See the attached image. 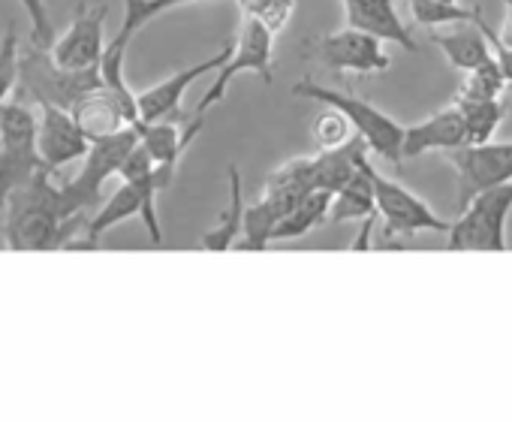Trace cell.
Listing matches in <instances>:
<instances>
[{"mask_svg": "<svg viewBox=\"0 0 512 422\" xmlns=\"http://www.w3.org/2000/svg\"><path fill=\"white\" fill-rule=\"evenodd\" d=\"M52 172L37 169L22 187H16L4 202V239L10 251H55L88 221H67L61 211L58 184Z\"/></svg>", "mask_w": 512, "mask_h": 422, "instance_id": "1", "label": "cell"}, {"mask_svg": "<svg viewBox=\"0 0 512 422\" xmlns=\"http://www.w3.org/2000/svg\"><path fill=\"white\" fill-rule=\"evenodd\" d=\"M136 139L139 136L133 124H121L115 130L91 136V148L82 157V169L76 172V178H70L67 184H58L61 211L67 221H88L91 211H97L103 184L112 175H118V166L127 157V151L136 145Z\"/></svg>", "mask_w": 512, "mask_h": 422, "instance_id": "2", "label": "cell"}, {"mask_svg": "<svg viewBox=\"0 0 512 422\" xmlns=\"http://www.w3.org/2000/svg\"><path fill=\"white\" fill-rule=\"evenodd\" d=\"M19 82L28 88V94L37 103H55L61 109H70L73 115H79L103 91L97 67L64 70L52 61L49 49H37V46L19 55Z\"/></svg>", "mask_w": 512, "mask_h": 422, "instance_id": "3", "label": "cell"}, {"mask_svg": "<svg viewBox=\"0 0 512 422\" xmlns=\"http://www.w3.org/2000/svg\"><path fill=\"white\" fill-rule=\"evenodd\" d=\"M293 94L308 97V100H317V103H323L329 109H338L350 121L353 133L365 139L368 151H374L377 157H383V160H389L395 166L401 163L404 127L395 118H389L386 112H380L377 106H371V103H365V100H359L353 94H341L335 88H323V85H317L311 79L299 82L293 88Z\"/></svg>", "mask_w": 512, "mask_h": 422, "instance_id": "4", "label": "cell"}, {"mask_svg": "<svg viewBox=\"0 0 512 422\" xmlns=\"http://www.w3.org/2000/svg\"><path fill=\"white\" fill-rule=\"evenodd\" d=\"M512 215V181L479 190L461 218L449 224V251H506V221Z\"/></svg>", "mask_w": 512, "mask_h": 422, "instance_id": "5", "label": "cell"}, {"mask_svg": "<svg viewBox=\"0 0 512 422\" xmlns=\"http://www.w3.org/2000/svg\"><path fill=\"white\" fill-rule=\"evenodd\" d=\"M43 160L37 154V115L25 103H0V211Z\"/></svg>", "mask_w": 512, "mask_h": 422, "instance_id": "6", "label": "cell"}, {"mask_svg": "<svg viewBox=\"0 0 512 422\" xmlns=\"http://www.w3.org/2000/svg\"><path fill=\"white\" fill-rule=\"evenodd\" d=\"M272 52H275V34L253 16H244V25H241V34L238 40L232 43V52L226 58V64L217 70V79L211 82V88L202 94V100L196 103V115L205 118V112L220 103L226 97V88L235 76L241 73H256L263 82L272 85L275 73H272Z\"/></svg>", "mask_w": 512, "mask_h": 422, "instance_id": "7", "label": "cell"}, {"mask_svg": "<svg viewBox=\"0 0 512 422\" xmlns=\"http://www.w3.org/2000/svg\"><path fill=\"white\" fill-rule=\"evenodd\" d=\"M368 175H371L377 211H380L389 236H416V233H446L449 230V221L434 215V208L425 199H419L404 184L380 175L374 169V163H371Z\"/></svg>", "mask_w": 512, "mask_h": 422, "instance_id": "8", "label": "cell"}, {"mask_svg": "<svg viewBox=\"0 0 512 422\" xmlns=\"http://www.w3.org/2000/svg\"><path fill=\"white\" fill-rule=\"evenodd\" d=\"M311 58H317L332 73L371 76L389 70V55L383 52V40L359 28H344L329 37H320L311 46Z\"/></svg>", "mask_w": 512, "mask_h": 422, "instance_id": "9", "label": "cell"}, {"mask_svg": "<svg viewBox=\"0 0 512 422\" xmlns=\"http://www.w3.org/2000/svg\"><path fill=\"white\" fill-rule=\"evenodd\" d=\"M458 172V202L461 208L485 187L512 181V142H479L446 151Z\"/></svg>", "mask_w": 512, "mask_h": 422, "instance_id": "10", "label": "cell"}, {"mask_svg": "<svg viewBox=\"0 0 512 422\" xmlns=\"http://www.w3.org/2000/svg\"><path fill=\"white\" fill-rule=\"evenodd\" d=\"M37 154L49 172L64 169L73 160H82L91 148V136L85 124L70 112L55 103H37Z\"/></svg>", "mask_w": 512, "mask_h": 422, "instance_id": "11", "label": "cell"}, {"mask_svg": "<svg viewBox=\"0 0 512 422\" xmlns=\"http://www.w3.org/2000/svg\"><path fill=\"white\" fill-rule=\"evenodd\" d=\"M229 52H232V43H229V46H223V49H220L217 55H211L208 61L190 64V67L178 70L175 76H169V79L157 82L154 88H148V91L136 94L139 121H187V115L181 112V100H184L187 88H190L196 79H202V76H208V73L220 70V67L226 64Z\"/></svg>", "mask_w": 512, "mask_h": 422, "instance_id": "12", "label": "cell"}, {"mask_svg": "<svg viewBox=\"0 0 512 422\" xmlns=\"http://www.w3.org/2000/svg\"><path fill=\"white\" fill-rule=\"evenodd\" d=\"M106 16L109 7H79L70 31L64 37H55L49 55L64 70H88L100 64V55L106 49Z\"/></svg>", "mask_w": 512, "mask_h": 422, "instance_id": "13", "label": "cell"}, {"mask_svg": "<svg viewBox=\"0 0 512 422\" xmlns=\"http://www.w3.org/2000/svg\"><path fill=\"white\" fill-rule=\"evenodd\" d=\"M118 178L133 184L142 196V221H145V230L151 236L154 245H163V230H160V218H157V196L172 184L175 178V169L169 166H157L151 160V154L145 151V145L136 139V145L127 151V157L121 160L118 166Z\"/></svg>", "mask_w": 512, "mask_h": 422, "instance_id": "14", "label": "cell"}, {"mask_svg": "<svg viewBox=\"0 0 512 422\" xmlns=\"http://www.w3.org/2000/svg\"><path fill=\"white\" fill-rule=\"evenodd\" d=\"M461 145H467L464 118L455 106H446V109L434 112L431 118H425L413 127H404L401 160H413L428 151H452Z\"/></svg>", "mask_w": 512, "mask_h": 422, "instance_id": "15", "label": "cell"}, {"mask_svg": "<svg viewBox=\"0 0 512 422\" xmlns=\"http://www.w3.org/2000/svg\"><path fill=\"white\" fill-rule=\"evenodd\" d=\"M344 13H347V28H359L368 31L374 37H380L383 43H398L407 52H416V43L407 31V25L401 22L395 0H341Z\"/></svg>", "mask_w": 512, "mask_h": 422, "instance_id": "16", "label": "cell"}, {"mask_svg": "<svg viewBox=\"0 0 512 422\" xmlns=\"http://www.w3.org/2000/svg\"><path fill=\"white\" fill-rule=\"evenodd\" d=\"M130 218H142V196H139V190L133 184L124 181L103 205H97L94 218H88V224L82 230L85 239H76L70 245L73 248H100L103 233L124 224V221H130Z\"/></svg>", "mask_w": 512, "mask_h": 422, "instance_id": "17", "label": "cell"}, {"mask_svg": "<svg viewBox=\"0 0 512 422\" xmlns=\"http://www.w3.org/2000/svg\"><path fill=\"white\" fill-rule=\"evenodd\" d=\"M371 160L365 157L359 169L332 193L329 205V221H365L377 215V202H374V187H371Z\"/></svg>", "mask_w": 512, "mask_h": 422, "instance_id": "18", "label": "cell"}, {"mask_svg": "<svg viewBox=\"0 0 512 422\" xmlns=\"http://www.w3.org/2000/svg\"><path fill=\"white\" fill-rule=\"evenodd\" d=\"M431 43L446 55V61L452 67H458L464 73H470L485 58H491L485 34L479 31L476 19L473 22H461V25H449V31H434Z\"/></svg>", "mask_w": 512, "mask_h": 422, "instance_id": "19", "label": "cell"}, {"mask_svg": "<svg viewBox=\"0 0 512 422\" xmlns=\"http://www.w3.org/2000/svg\"><path fill=\"white\" fill-rule=\"evenodd\" d=\"M314 187V175H311V157H302V160H290L287 166L275 169L269 175V184H266V199L278 205L281 218L287 211H293Z\"/></svg>", "mask_w": 512, "mask_h": 422, "instance_id": "20", "label": "cell"}, {"mask_svg": "<svg viewBox=\"0 0 512 422\" xmlns=\"http://www.w3.org/2000/svg\"><path fill=\"white\" fill-rule=\"evenodd\" d=\"M229 175V205L223 208L220 215V224L214 230H208L202 239H199V248L202 251H211V254H220V251H229L235 248L238 236H241V218H244V184H241V172L235 163H229L226 169Z\"/></svg>", "mask_w": 512, "mask_h": 422, "instance_id": "21", "label": "cell"}, {"mask_svg": "<svg viewBox=\"0 0 512 422\" xmlns=\"http://www.w3.org/2000/svg\"><path fill=\"white\" fill-rule=\"evenodd\" d=\"M329 205H332V193L329 190H311L293 211L278 221V227L272 230V242H287V239H299L305 233H311L314 227L329 221Z\"/></svg>", "mask_w": 512, "mask_h": 422, "instance_id": "22", "label": "cell"}, {"mask_svg": "<svg viewBox=\"0 0 512 422\" xmlns=\"http://www.w3.org/2000/svg\"><path fill=\"white\" fill-rule=\"evenodd\" d=\"M281 221V211L275 202H269L266 196L244 208V218H241V236L235 242L238 251H266L272 245V230Z\"/></svg>", "mask_w": 512, "mask_h": 422, "instance_id": "23", "label": "cell"}, {"mask_svg": "<svg viewBox=\"0 0 512 422\" xmlns=\"http://www.w3.org/2000/svg\"><path fill=\"white\" fill-rule=\"evenodd\" d=\"M452 106L464 118L467 145L488 142L494 136V130L500 127V121L506 118V106L500 103V97L497 100H455Z\"/></svg>", "mask_w": 512, "mask_h": 422, "instance_id": "24", "label": "cell"}, {"mask_svg": "<svg viewBox=\"0 0 512 422\" xmlns=\"http://www.w3.org/2000/svg\"><path fill=\"white\" fill-rule=\"evenodd\" d=\"M184 4H196V0H124V25H121V31H118V37L115 40H121V43H127L130 46V40L151 22V19H157V16H163V13H169V10H175V7H184Z\"/></svg>", "mask_w": 512, "mask_h": 422, "instance_id": "25", "label": "cell"}, {"mask_svg": "<svg viewBox=\"0 0 512 422\" xmlns=\"http://www.w3.org/2000/svg\"><path fill=\"white\" fill-rule=\"evenodd\" d=\"M410 13L419 25L425 28H443V25H461V22H473L479 16L476 10H464L458 4H449V0H407Z\"/></svg>", "mask_w": 512, "mask_h": 422, "instance_id": "26", "label": "cell"}, {"mask_svg": "<svg viewBox=\"0 0 512 422\" xmlns=\"http://www.w3.org/2000/svg\"><path fill=\"white\" fill-rule=\"evenodd\" d=\"M506 79L497 67L494 58H485L479 67H473L464 79V85L458 88L455 100H497L503 91Z\"/></svg>", "mask_w": 512, "mask_h": 422, "instance_id": "27", "label": "cell"}, {"mask_svg": "<svg viewBox=\"0 0 512 422\" xmlns=\"http://www.w3.org/2000/svg\"><path fill=\"white\" fill-rule=\"evenodd\" d=\"M350 136H353V127H350V121H347L338 109H329V112H323V115L314 121V139H317L320 151L338 148V145H344Z\"/></svg>", "mask_w": 512, "mask_h": 422, "instance_id": "28", "label": "cell"}, {"mask_svg": "<svg viewBox=\"0 0 512 422\" xmlns=\"http://www.w3.org/2000/svg\"><path fill=\"white\" fill-rule=\"evenodd\" d=\"M16 85H19V37L16 28H10L4 46H0V103H7Z\"/></svg>", "mask_w": 512, "mask_h": 422, "instance_id": "29", "label": "cell"}, {"mask_svg": "<svg viewBox=\"0 0 512 422\" xmlns=\"http://www.w3.org/2000/svg\"><path fill=\"white\" fill-rule=\"evenodd\" d=\"M22 7L31 16V43L37 49H52V43H55V25H52V16L46 10V0H22Z\"/></svg>", "mask_w": 512, "mask_h": 422, "instance_id": "30", "label": "cell"}, {"mask_svg": "<svg viewBox=\"0 0 512 422\" xmlns=\"http://www.w3.org/2000/svg\"><path fill=\"white\" fill-rule=\"evenodd\" d=\"M476 25H479V31L485 34L488 52H491V58L497 61V67H500L503 79H506V82H512V46H506V43L497 37V31L482 19V10H479V16H476Z\"/></svg>", "mask_w": 512, "mask_h": 422, "instance_id": "31", "label": "cell"}, {"mask_svg": "<svg viewBox=\"0 0 512 422\" xmlns=\"http://www.w3.org/2000/svg\"><path fill=\"white\" fill-rule=\"evenodd\" d=\"M293 10H296V0H269V4L260 13H256L253 19H260L272 34H278L290 22Z\"/></svg>", "mask_w": 512, "mask_h": 422, "instance_id": "32", "label": "cell"}, {"mask_svg": "<svg viewBox=\"0 0 512 422\" xmlns=\"http://www.w3.org/2000/svg\"><path fill=\"white\" fill-rule=\"evenodd\" d=\"M506 4V22H503V28H500V40L506 43V46H512V0H503Z\"/></svg>", "mask_w": 512, "mask_h": 422, "instance_id": "33", "label": "cell"}]
</instances>
